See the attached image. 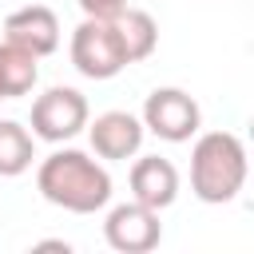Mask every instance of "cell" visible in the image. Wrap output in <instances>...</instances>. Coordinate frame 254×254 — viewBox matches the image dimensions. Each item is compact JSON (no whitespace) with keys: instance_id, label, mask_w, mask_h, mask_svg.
Listing matches in <instances>:
<instances>
[{"instance_id":"cell-6","label":"cell","mask_w":254,"mask_h":254,"mask_svg":"<svg viewBox=\"0 0 254 254\" xmlns=\"http://www.w3.org/2000/svg\"><path fill=\"white\" fill-rule=\"evenodd\" d=\"M103 238L111 250L119 254H147L159 246L163 238V222H159V210L143 206V202H119L107 210V222H103Z\"/></svg>"},{"instance_id":"cell-4","label":"cell","mask_w":254,"mask_h":254,"mask_svg":"<svg viewBox=\"0 0 254 254\" xmlns=\"http://www.w3.org/2000/svg\"><path fill=\"white\" fill-rule=\"evenodd\" d=\"M91 119V107L83 99V91L75 87H48L44 95H36L32 103V135L44 143H67L75 139Z\"/></svg>"},{"instance_id":"cell-8","label":"cell","mask_w":254,"mask_h":254,"mask_svg":"<svg viewBox=\"0 0 254 254\" xmlns=\"http://www.w3.org/2000/svg\"><path fill=\"white\" fill-rule=\"evenodd\" d=\"M4 40L32 52L36 60L52 56L60 48V20L52 8L44 4H28V8H16L8 20H4Z\"/></svg>"},{"instance_id":"cell-1","label":"cell","mask_w":254,"mask_h":254,"mask_svg":"<svg viewBox=\"0 0 254 254\" xmlns=\"http://www.w3.org/2000/svg\"><path fill=\"white\" fill-rule=\"evenodd\" d=\"M36 190L71 214H95L111 202V175L103 163H95L87 151L64 147L52 151L36 171Z\"/></svg>"},{"instance_id":"cell-14","label":"cell","mask_w":254,"mask_h":254,"mask_svg":"<svg viewBox=\"0 0 254 254\" xmlns=\"http://www.w3.org/2000/svg\"><path fill=\"white\" fill-rule=\"evenodd\" d=\"M36 250H64V254H67L71 246H67V242H36Z\"/></svg>"},{"instance_id":"cell-12","label":"cell","mask_w":254,"mask_h":254,"mask_svg":"<svg viewBox=\"0 0 254 254\" xmlns=\"http://www.w3.org/2000/svg\"><path fill=\"white\" fill-rule=\"evenodd\" d=\"M36 159V135L16 119H0V179H16Z\"/></svg>"},{"instance_id":"cell-5","label":"cell","mask_w":254,"mask_h":254,"mask_svg":"<svg viewBox=\"0 0 254 254\" xmlns=\"http://www.w3.org/2000/svg\"><path fill=\"white\" fill-rule=\"evenodd\" d=\"M143 127L163 143H187L202 127V111L183 87H155L143 103Z\"/></svg>"},{"instance_id":"cell-2","label":"cell","mask_w":254,"mask_h":254,"mask_svg":"<svg viewBox=\"0 0 254 254\" xmlns=\"http://www.w3.org/2000/svg\"><path fill=\"white\" fill-rule=\"evenodd\" d=\"M246 187V147L234 131H206L190 147V190L210 202H234Z\"/></svg>"},{"instance_id":"cell-3","label":"cell","mask_w":254,"mask_h":254,"mask_svg":"<svg viewBox=\"0 0 254 254\" xmlns=\"http://www.w3.org/2000/svg\"><path fill=\"white\" fill-rule=\"evenodd\" d=\"M71 64L87 79H111L127 67V52L119 44L115 20L83 16V24L71 32Z\"/></svg>"},{"instance_id":"cell-7","label":"cell","mask_w":254,"mask_h":254,"mask_svg":"<svg viewBox=\"0 0 254 254\" xmlns=\"http://www.w3.org/2000/svg\"><path fill=\"white\" fill-rule=\"evenodd\" d=\"M87 139H91V151L99 155V159H131L139 147H143V135H147V127H143V119L139 115H131V111H103V115H95V119H87Z\"/></svg>"},{"instance_id":"cell-9","label":"cell","mask_w":254,"mask_h":254,"mask_svg":"<svg viewBox=\"0 0 254 254\" xmlns=\"http://www.w3.org/2000/svg\"><path fill=\"white\" fill-rule=\"evenodd\" d=\"M127 183H131V198L143 202V206H151V210H167V206L179 198V171H175V163L163 159V155H143V159H135Z\"/></svg>"},{"instance_id":"cell-10","label":"cell","mask_w":254,"mask_h":254,"mask_svg":"<svg viewBox=\"0 0 254 254\" xmlns=\"http://www.w3.org/2000/svg\"><path fill=\"white\" fill-rule=\"evenodd\" d=\"M111 20H115L119 44H123V52H127V64H143V60L155 52V44H159V24H155V16L127 4V8H123L119 16H111Z\"/></svg>"},{"instance_id":"cell-13","label":"cell","mask_w":254,"mask_h":254,"mask_svg":"<svg viewBox=\"0 0 254 254\" xmlns=\"http://www.w3.org/2000/svg\"><path fill=\"white\" fill-rule=\"evenodd\" d=\"M79 8H83V16L111 20V16H119V12L127 8V0H79Z\"/></svg>"},{"instance_id":"cell-11","label":"cell","mask_w":254,"mask_h":254,"mask_svg":"<svg viewBox=\"0 0 254 254\" xmlns=\"http://www.w3.org/2000/svg\"><path fill=\"white\" fill-rule=\"evenodd\" d=\"M40 79V64L32 52L0 40V99H20L36 87Z\"/></svg>"}]
</instances>
